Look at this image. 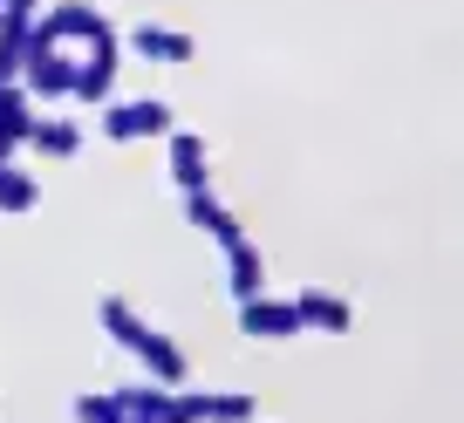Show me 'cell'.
<instances>
[{
    "label": "cell",
    "instance_id": "obj_1",
    "mask_svg": "<svg viewBox=\"0 0 464 423\" xmlns=\"http://www.w3.org/2000/svg\"><path fill=\"white\" fill-rule=\"evenodd\" d=\"M102 322H110L116 335H123V349H137L150 369H158V382H185V355H178L164 335H150V328L137 322V314H130L123 301H110V307H102Z\"/></svg>",
    "mask_w": 464,
    "mask_h": 423
},
{
    "label": "cell",
    "instance_id": "obj_2",
    "mask_svg": "<svg viewBox=\"0 0 464 423\" xmlns=\"http://www.w3.org/2000/svg\"><path fill=\"white\" fill-rule=\"evenodd\" d=\"M239 335H253V341H294V335H307V328H301V307H294V301L253 293V301H239Z\"/></svg>",
    "mask_w": 464,
    "mask_h": 423
},
{
    "label": "cell",
    "instance_id": "obj_3",
    "mask_svg": "<svg viewBox=\"0 0 464 423\" xmlns=\"http://www.w3.org/2000/svg\"><path fill=\"white\" fill-rule=\"evenodd\" d=\"M294 307H301V328H314V335H348V328H355V307H348L342 293H328V287H301Z\"/></svg>",
    "mask_w": 464,
    "mask_h": 423
},
{
    "label": "cell",
    "instance_id": "obj_4",
    "mask_svg": "<svg viewBox=\"0 0 464 423\" xmlns=\"http://www.w3.org/2000/svg\"><path fill=\"white\" fill-rule=\"evenodd\" d=\"M226 287L232 301H253V293H266V260L253 239H239V246H226Z\"/></svg>",
    "mask_w": 464,
    "mask_h": 423
},
{
    "label": "cell",
    "instance_id": "obj_5",
    "mask_svg": "<svg viewBox=\"0 0 464 423\" xmlns=\"http://www.w3.org/2000/svg\"><path fill=\"white\" fill-rule=\"evenodd\" d=\"M185 212H191V226H198L205 239H218V246H239V239H246V233H239V219H232L212 191H185Z\"/></svg>",
    "mask_w": 464,
    "mask_h": 423
},
{
    "label": "cell",
    "instance_id": "obj_6",
    "mask_svg": "<svg viewBox=\"0 0 464 423\" xmlns=\"http://www.w3.org/2000/svg\"><path fill=\"white\" fill-rule=\"evenodd\" d=\"M164 130H171L164 102H123V110H110V137H164Z\"/></svg>",
    "mask_w": 464,
    "mask_h": 423
},
{
    "label": "cell",
    "instance_id": "obj_7",
    "mask_svg": "<svg viewBox=\"0 0 464 423\" xmlns=\"http://www.w3.org/2000/svg\"><path fill=\"white\" fill-rule=\"evenodd\" d=\"M137 55H150V62H191V34H178V28H137Z\"/></svg>",
    "mask_w": 464,
    "mask_h": 423
},
{
    "label": "cell",
    "instance_id": "obj_8",
    "mask_svg": "<svg viewBox=\"0 0 464 423\" xmlns=\"http://www.w3.org/2000/svg\"><path fill=\"white\" fill-rule=\"evenodd\" d=\"M171 178L185 191H205V144L198 137H171Z\"/></svg>",
    "mask_w": 464,
    "mask_h": 423
}]
</instances>
